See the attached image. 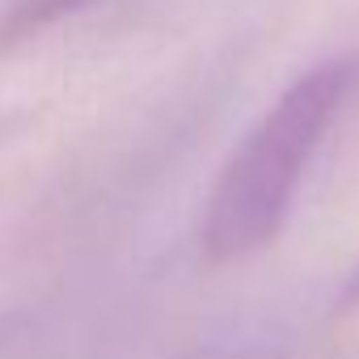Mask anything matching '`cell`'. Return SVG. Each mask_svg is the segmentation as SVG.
<instances>
[{"label":"cell","mask_w":359,"mask_h":359,"mask_svg":"<svg viewBox=\"0 0 359 359\" xmlns=\"http://www.w3.org/2000/svg\"><path fill=\"white\" fill-rule=\"evenodd\" d=\"M359 304V271L346 279V287H342V309H355Z\"/></svg>","instance_id":"cell-3"},{"label":"cell","mask_w":359,"mask_h":359,"mask_svg":"<svg viewBox=\"0 0 359 359\" xmlns=\"http://www.w3.org/2000/svg\"><path fill=\"white\" fill-rule=\"evenodd\" d=\"M351 81V60H325L300 72L237 144L203 212V258L212 266L241 262L279 237L296 187L321 135L338 118Z\"/></svg>","instance_id":"cell-1"},{"label":"cell","mask_w":359,"mask_h":359,"mask_svg":"<svg viewBox=\"0 0 359 359\" xmlns=\"http://www.w3.org/2000/svg\"><path fill=\"white\" fill-rule=\"evenodd\" d=\"M89 5V0H9L5 13H0V47L26 43L30 34L47 30L51 22H60L64 13Z\"/></svg>","instance_id":"cell-2"}]
</instances>
